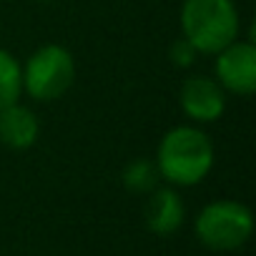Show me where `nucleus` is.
Masks as SVG:
<instances>
[{
  "label": "nucleus",
  "mask_w": 256,
  "mask_h": 256,
  "mask_svg": "<svg viewBox=\"0 0 256 256\" xmlns=\"http://www.w3.org/2000/svg\"><path fill=\"white\" fill-rule=\"evenodd\" d=\"M23 90L40 103H50L70 90L76 80V58L68 48L48 43L38 48L20 68Z\"/></svg>",
  "instance_id": "nucleus-4"
},
{
  "label": "nucleus",
  "mask_w": 256,
  "mask_h": 256,
  "mask_svg": "<svg viewBox=\"0 0 256 256\" xmlns=\"http://www.w3.org/2000/svg\"><path fill=\"white\" fill-rule=\"evenodd\" d=\"M216 80L224 90L251 96L256 90V46L251 40H234L216 53Z\"/></svg>",
  "instance_id": "nucleus-5"
},
{
  "label": "nucleus",
  "mask_w": 256,
  "mask_h": 256,
  "mask_svg": "<svg viewBox=\"0 0 256 256\" xmlns=\"http://www.w3.org/2000/svg\"><path fill=\"white\" fill-rule=\"evenodd\" d=\"M40 134V123L36 113L28 106H20L18 100L0 108V144L13 151H26L36 146Z\"/></svg>",
  "instance_id": "nucleus-7"
},
{
  "label": "nucleus",
  "mask_w": 256,
  "mask_h": 256,
  "mask_svg": "<svg viewBox=\"0 0 256 256\" xmlns=\"http://www.w3.org/2000/svg\"><path fill=\"white\" fill-rule=\"evenodd\" d=\"M23 93V76H20V63L8 53L6 48H0V108H6L16 103Z\"/></svg>",
  "instance_id": "nucleus-9"
},
{
  "label": "nucleus",
  "mask_w": 256,
  "mask_h": 256,
  "mask_svg": "<svg viewBox=\"0 0 256 256\" xmlns=\"http://www.w3.org/2000/svg\"><path fill=\"white\" fill-rule=\"evenodd\" d=\"M196 236L211 251H236L254 231L251 208L234 198H218L206 204L196 216Z\"/></svg>",
  "instance_id": "nucleus-3"
},
{
  "label": "nucleus",
  "mask_w": 256,
  "mask_h": 256,
  "mask_svg": "<svg viewBox=\"0 0 256 256\" xmlns=\"http://www.w3.org/2000/svg\"><path fill=\"white\" fill-rule=\"evenodd\" d=\"M168 56H171V63H174V66H178V68H188L198 53H196V48H194L186 38H178V40L171 43Z\"/></svg>",
  "instance_id": "nucleus-11"
},
{
  "label": "nucleus",
  "mask_w": 256,
  "mask_h": 256,
  "mask_svg": "<svg viewBox=\"0 0 256 256\" xmlns=\"http://www.w3.org/2000/svg\"><path fill=\"white\" fill-rule=\"evenodd\" d=\"M181 110L196 123H214L226 110V90L218 80L206 76H191L181 83L178 90Z\"/></svg>",
  "instance_id": "nucleus-6"
},
{
  "label": "nucleus",
  "mask_w": 256,
  "mask_h": 256,
  "mask_svg": "<svg viewBox=\"0 0 256 256\" xmlns=\"http://www.w3.org/2000/svg\"><path fill=\"white\" fill-rule=\"evenodd\" d=\"M216 161L211 138L196 126H176L161 138L156 151V168L171 186L201 184Z\"/></svg>",
  "instance_id": "nucleus-1"
},
{
  "label": "nucleus",
  "mask_w": 256,
  "mask_h": 256,
  "mask_svg": "<svg viewBox=\"0 0 256 256\" xmlns=\"http://www.w3.org/2000/svg\"><path fill=\"white\" fill-rule=\"evenodd\" d=\"M161 176L151 158H136L123 171V186L131 194H151L158 186Z\"/></svg>",
  "instance_id": "nucleus-10"
},
{
  "label": "nucleus",
  "mask_w": 256,
  "mask_h": 256,
  "mask_svg": "<svg viewBox=\"0 0 256 256\" xmlns=\"http://www.w3.org/2000/svg\"><path fill=\"white\" fill-rule=\"evenodd\" d=\"M184 38L196 53L216 56L238 38L241 23L234 0H184L181 6Z\"/></svg>",
  "instance_id": "nucleus-2"
},
{
  "label": "nucleus",
  "mask_w": 256,
  "mask_h": 256,
  "mask_svg": "<svg viewBox=\"0 0 256 256\" xmlns=\"http://www.w3.org/2000/svg\"><path fill=\"white\" fill-rule=\"evenodd\" d=\"M33 3H50V0H33Z\"/></svg>",
  "instance_id": "nucleus-12"
},
{
  "label": "nucleus",
  "mask_w": 256,
  "mask_h": 256,
  "mask_svg": "<svg viewBox=\"0 0 256 256\" xmlns=\"http://www.w3.org/2000/svg\"><path fill=\"white\" fill-rule=\"evenodd\" d=\"M186 218V208L184 201L178 196L176 188H154L148 194V204H146V226L148 231L158 234V236H171L181 228Z\"/></svg>",
  "instance_id": "nucleus-8"
}]
</instances>
